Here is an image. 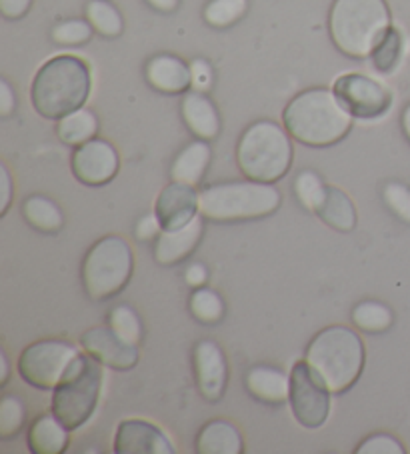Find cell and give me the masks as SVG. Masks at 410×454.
<instances>
[{
	"label": "cell",
	"instance_id": "obj_19",
	"mask_svg": "<svg viewBox=\"0 0 410 454\" xmlns=\"http://www.w3.org/2000/svg\"><path fill=\"white\" fill-rule=\"evenodd\" d=\"M204 232V223L201 216H196L191 224L177 231H162L159 239L154 240L153 256L161 266H177L185 262L188 256H193L196 247L201 245Z\"/></svg>",
	"mask_w": 410,
	"mask_h": 454
},
{
	"label": "cell",
	"instance_id": "obj_34",
	"mask_svg": "<svg viewBox=\"0 0 410 454\" xmlns=\"http://www.w3.org/2000/svg\"><path fill=\"white\" fill-rule=\"evenodd\" d=\"M327 184L314 170H303L301 175L295 178V194L303 208L309 213H317L322 199H325Z\"/></svg>",
	"mask_w": 410,
	"mask_h": 454
},
{
	"label": "cell",
	"instance_id": "obj_39",
	"mask_svg": "<svg viewBox=\"0 0 410 454\" xmlns=\"http://www.w3.org/2000/svg\"><path fill=\"white\" fill-rule=\"evenodd\" d=\"M162 232V226L159 223V218H156V215H145L140 221L137 223V229H134V237H137V240L140 242H154L156 239H159V234Z\"/></svg>",
	"mask_w": 410,
	"mask_h": 454
},
{
	"label": "cell",
	"instance_id": "obj_15",
	"mask_svg": "<svg viewBox=\"0 0 410 454\" xmlns=\"http://www.w3.org/2000/svg\"><path fill=\"white\" fill-rule=\"evenodd\" d=\"M201 213V192L196 186L185 183H172L162 189L154 202V215L159 218L162 231H177L191 224Z\"/></svg>",
	"mask_w": 410,
	"mask_h": 454
},
{
	"label": "cell",
	"instance_id": "obj_32",
	"mask_svg": "<svg viewBox=\"0 0 410 454\" xmlns=\"http://www.w3.org/2000/svg\"><path fill=\"white\" fill-rule=\"evenodd\" d=\"M27 422L25 403L17 395H4L0 401V438L12 441L20 434Z\"/></svg>",
	"mask_w": 410,
	"mask_h": 454
},
{
	"label": "cell",
	"instance_id": "obj_33",
	"mask_svg": "<svg viewBox=\"0 0 410 454\" xmlns=\"http://www.w3.org/2000/svg\"><path fill=\"white\" fill-rule=\"evenodd\" d=\"M94 35L92 25L86 19H67L60 20L51 30V41L57 46H83L91 43Z\"/></svg>",
	"mask_w": 410,
	"mask_h": 454
},
{
	"label": "cell",
	"instance_id": "obj_7",
	"mask_svg": "<svg viewBox=\"0 0 410 454\" xmlns=\"http://www.w3.org/2000/svg\"><path fill=\"white\" fill-rule=\"evenodd\" d=\"M134 270V254L129 242L108 234L94 242L84 254L81 277L91 301L105 302L121 294L130 283Z\"/></svg>",
	"mask_w": 410,
	"mask_h": 454
},
{
	"label": "cell",
	"instance_id": "obj_11",
	"mask_svg": "<svg viewBox=\"0 0 410 454\" xmlns=\"http://www.w3.org/2000/svg\"><path fill=\"white\" fill-rule=\"evenodd\" d=\"M330 390L325 387L306 360H298L290 371V411L303 428L317 430L330 414Z\"/></svg>",
	"mask_w": 410,
	"mask_h": 454
},
{
	"label": "cell",
	"instance_id": "obj_30",
	"mask_svg": "<svg viewBox=\"0 0 410 454\" xmlns=\"http://www.w3.org/2000/svg\"><path fill=\"white\" fill-rule=\"evenodd\" d=\"M250 9L248 0H209L202 9V20L210 28L225 30L240 22Z\"/></svg>",
	"mask_w": 410,
	"mask_h": 454
},
{
	"label": "cell",
	"instance_id": "obj_8",
	"mask_svg": "<svg viewBox=\"0 0 410 454\" xmlns=\"http://www.w3.org/2000/svg\"><path fill=\"white\" fill-rule=\"evenodd\" d=\"M97 358L83 352L70 366L67 377L52 390L51 412L68 430L83 428L97 412L100 390H102V369Z\"/></svg>",
	"mask_w": 410,
	"mask_h": 454
},
{
	"label": "cell",
	"instance_id": "obj_5",
	"mask_svg": "<svg viewBox=\"0 0 410 454\" xmlns=\"http://www.w3.org/2000/svg\"><path fill=\"white\" fill-rule=\"evenodd\" d=\"M293 140L285 124L274 121L252 122L236 145V164L250 180L266 184L279 183L293 167Z\"/></svg>",
	"mask_w": 410,
	"mask_h": 454
},
{
	"label": "cell",
	"instance_id": "obj_44",
	"mask_svg": "<svg viewBox=\"0 0 410 454\" xmlns=\"http://www.w3.org/2000/svg\"><path fill=\"white\" fill-rule=\"evenodd\" d=\"M145 3L151 6L153 11L162 12V14L175 12L180 6V0H145Z\"/></svg>",
	"mask_w": 410,
	"mask_h": 454
},
{
	"label": "cell",
	"instance_id": "obj_25",
	"mask_svg": "<svg viewBox=\"0 0 410 454\" xmlns=\"http://www.w3.org/2000/svg\"><path fill=\"white\" fill-rule=\"evenodd\" d=\"M22 216L33 226L35 231L44 234H57L65 229V215H62L57 202L43 197V194H33L22 202Z\"/></svg>",
	"mask_w": 410,
	"mask_h": 454
},
{
	"label": "cell",
	"instance_id": "obj_16",
	"mask_svg": "<svg viewBox=\"0 0 410 454\" xmlns=\"http://www.w3.org/2000/svg\"><path fill=\"white\" fill-rule=\"evenodd\" d=\"M116 454H175L177 449L161 427L148 420H122L114 434Z\"/></svg>",
	"mask_w": 410,
	"mask_h": 454
},
{
	"label": "cell",
	"instance_id": "obj_36",
	"mask_svg": "<svg viewBox=\"0 0 410 454\" xmlns=\"http://www.w3.org/2000/svg\"><path fill=\"white\" fill-rule=\"evenodd\" d=\"M384 205L398 216L402 223L410 224V189L402 183H386L382 189Z\"/></svg>",
	"mask_w": 410,
	"mask_h": 454
},
{
	"label": "cell",
	"instance_id": "obj_22",
	"mask_svg": "<svg viewBox=\"0 0 410 454\" xmlns=\"http://www.w3.org/2000/svg\"><path fill=\"white\" fill-rule=\"evenodd\" d=\"M210 143L196 138L177 154V159L170 167V178L177 180V183L199 186L210 167Z\"/></svg>",
	"mask_w": 410,
	"mask_h": 454
},
{
	"label": "cell",
	"instance_id": "obj_43",
	"mask_svg": "<svg viewBox=\"0 0 410 454\" xmlns=\"http://www.w3.org/2000/svg\"><path fill=\"white\" fill-rule=\"evenodd\" d=\"M185 280L191 288L204 286V285H207V280H209L207 266H204L202 262H193L185 272Z\"/></svg>",
	"mask_w": 410,
	"mask_h": 454
},
{
	"label": "cell",
	"instance_id": "obj_31",
	"mask_svg": "<svg viewBox=\"0 0 410 454\" xmlns=\"http://www.w3.org/2000/svg\"><path fill=\"white\" fill-rule=\"evenodd\" d=\"M188 310L202 325H217L225 318V301L217 291L207 286L194 288L191 299H188Z\"/></svg>",
	"mask_w": 410,
	"mask_h": 454
},
{
	"label": "cell",
	"instance_id": "obj_2",
	"mask_svg": "<svg viewBox=\"0 0 410 454\" xmlns=\"http://www.w3.org/2000/svg\"><path fill=\"white\" fill-rule=\"evenodd\" d=\"M92 90L89 62L75 54H59L36 70L30 84V103L38 116L60 121L86 105Z\"/></svg>",
	"mask_w": 410,
	"mask_h": 454
},
{
	"label": "cell",
	"instance_id": "obj_17",
	"mask_svg": "<svg viewBox=\"0 0 410 454\" xmlns=\"http://www.w3.org/2000/svg\"><path fill=\"white\" fill-rule=\"evenodd\" d=\"M145 81L161 95L183 97L193 90L191 65L177 54H154L145 65Z\"/></svg>",
	"mask_w": 410,
	"mask_h": 454
},
{
	"label": "cell",
	"instance_id": "obj_46",
	"mask_svg": "<svg viewBox=\"0 0 410 454\" xmlns=\"http://www.w3.org/2000/svg\"><path fill=\"white\" fill-rule=\"evenodd\" d=\"M400 127H402V132H405L406 140L410 143V103L402 108V114H400Z\"/></svg>",
	"mask_w": 410,
	"mask_h": 454
},
{
	"label": "cell",
	"instance_id": "obj_37",
	"mask_svg": "<svg viewBox=\"0 0 410 454\" xmlns=\"http://www.w3.org/2000/svg\"><path fill=\"white\" fill-rule=\"evenodd\" d=\"M359 454H405V446L390 434H373L357 449Z\"/></svg>",
	"mask_w": 410,
	"mask_h": 454
},
{
	"label": "cell",
	"instance_id": "obj_35",
	"mask_svg": "<svg viewBox=\"0 0 410 454\" xmlns=\"http://www.w3.org/2000/svg\"><path fill=\"white\" fill-rule=\"evenodd\" d=\"M108 326L121 334L124 340L137 344V347L143 342V323H140L137 312L126 307V304H118V307L108 312Z\"/></svg>",
	"mask_w": 410,
	"mask_h": 454
},
{
	"label": "cell",
	"instance_id": "obj_13",
	"mask_svg": "<svg viewBox=\"0 0 410 454\" xmlns=\"http://www.w3.org/2000/svg\"><path fill=\"white\" fill-rule=\"evenodd\" d=\"M81 347L97 358L102 366H108L113 371H132L138 364V347L129 340H124L121 334L110 326H94L83 333Z\"/></svg>",
	"mask_w": 410,
	"mask_h": 454
},
{
	"label": "cell",
	"instance_id": "obj_47",
	"mask_svg": "<svg viewBox=\"0 0 410 454\" xmlns=\"http://www.w3.org/2000/svg\"><path fill=\"white\" fill-rule=\"evenodd\" d=\"M406 54H410V35L406 36Z\"/></svg>",
	"mask_w": 410,
	"mask_h": 454
},
{
	"label": "cell",
	"instance_id": "obj_14",
	"mask_svg": "<svg viewBox=\"0 0 410 454\" xmlns=\"http://www.w3.org/2000/svg\"><path fill=\"white\" fill-rule=\"evenodd\" d=\"M194 379L204 401L218 403L226 393L228 364L223 348L212 340H201L193 350Z\"/></svg>",
	"mask_w": 410,
	"mask_h": 454
},
{
	"label": "cell",
	"instance_id": "obj_45",
	"mask_svg": "<svg viewBox=\"0 0 410 454\" xmlns=\"http://www.w3.org/2000/svg\"><path fill=\"white\" fill-rule=\"evenodd\" d=\"M0 369H3V377H0V387H6V385H9V379H11V363H9V356H6L4 350H0Z\"/></svg>",
	"mask_w": 410,
	"mask_h": 454
},
{
	"label": "cell",
	"instance_id": "obj_10",
	"mask_svg": "<svg viewBox=\"0 0 410 454\" xmlns=\"http://www.w3.org/2000/svg\"><path fill=\"white\" fill-rule=\"evenodd\" d=\"M333 92L354 121H378L390 113L392 90L365 73H346L333 82Z\"/></svg>",
	"mask_w": 410,
	"mask_h": 454
},
{
	"label": "cell",
	"instance_id": "obj_41",
	"mask_svg": "<svg viewBox=\"0 0 410 454\" xmlns=\"http://www.w3.org/2000/svg\"><path fill=\"white\" fill-rule=\"evenodd\" d=\"M17 111V95H14L11 82L6 78H0V116L9 119Z\"/></svg>",
	"mask_w": 410,
	"mask_h": 454
},
{
	"label": "cell",
	"instance_id": "obj_21",
	"mask_svg": "<svg viewBox=\"0 0 410 454\" xmlns=\"http://www.w3.org/2000/svg\"><path fill=\"white\" fill-rule=\"evenodd\" d=\"M70 430L54 417V414H41L33 420L27 433L28 450L35 454H62L70 444Z\"/></svg>",
	"mask_w": 410,
	"mask_h": 454
},
{
	"label": "cell",
	"instance_id": "obj_4",
	"mask_svg": "<svg viewBox=\"0 0 410 454\" xmlns=\"http://www.w3.org/2000/svg\"><path fill=\"white\" fill-rule=\"evenodd\" d=\"M392 27L386 0H335L328 12V35L338 52L365 60Z\"/></svg>",
	"mask_w": 410,
	"mask_h": 454
},
{
	"label": "cell",
	"instance_id": "obj_29",
	"mask_svg": "<svg viewBox=\"0 0 410 454\" xmlns=\"http://www.w3.org/2000/svg\"><path fill=\"white\" fill-rule=\"evenodd\" d=\"M352 325L367 334L386 333L394 323L392 310L384 302L362 301L352 309Z\"/></svg>",
	"mask_w": 410,
	"mask_h": 454
},
{
	"label": "cell",
	"instance_id": "obj_38",
	"mask_svg": "<svg viewBox=\"0 0 410 454\" xmlns=\"http://www.w3.org/2000/svg\"><path fill=\"white\" fill-rule=\"evenodd\" d=\"M191 73H193V89L194 90L209 92L212 89V82H215V73H212V67L209 60L194 59L191 62Z\"/></svg>",
	"mask_w": 410,
	"mask_h": 454
},
{
	"label": "cell",
	"instance_id": "obj_3",
	"mask_svg": "<svg viewBox=\"0 0 410 454\" xmlns=\"http://www.w3.org/2000/svg\"><path fill=\"white\" fill-rule=\"evenodd\" d=\"M306 363L330 393L341 396L362 377L367 363L365 342L349 326H327L309 342Z\"/></svg>",
	"mask_w": 410,
	"mask_h": 454
},
{
	"label": "cell",
	"instance_id": "obj_24",
	"mask_svg": "<svg viewBox=\"0 0 410 454\" xmlns=\"http://www.w3.org/2000/svg\"><path fill=\"white\" fill-rule=\"evenodd\" d=\"M317 215L322 223L338 232H352L357 226V208L352 199L338 186H328Z\"/></svg>",
	"mask_w": 410,
	"mask_h": 454
},
{
	"label": "cell",
	"instance_id": "obj_23",
	"mask_svg": "<svg viewBox=\"0 0 410 454\" xmlns=\"http://www.w3.org/2000/svg\"><path fill=\"white\" fill-rule=\"evenodd\" d=\"M194 449L199 454H240L244 441L233 422L210 420L196 434Z\"/></svg>",
	"mask_w": 410,
	"mask_h": 454
},
{
	"label": "cell",
	"instance_id": "obj_1",
	"mask_svg": "<svg viewBox=\"0 0 410 454\" xmlns=\"http://www.w3.org/2000/svg\"><path fill=\"white\" fill-rule=\"evenodd\" d=\"M282 124L296 143L312 148L335 146L351 135L352 114L346 111L333 89H306L288 100Z\"/></svg>",
	"mask_w": 410,
	"mask_h": 454
},
{
	"label": "cell",
	"instance_id": "obj_40",
	"mask_svg": "<svg viewBox=\"0 0 410 454\" xmlns=\"http://www.w3.org/2000/svg\"><path fill=\"white\" fill-rule=\"evenodd\" d=\"M35 0H0V14L6 20H20L33 9Z\"/></svg>",
	"mask_w": 410,
	"mask_h": 454
},
{
	"label": "cell",
	"instance_id": "obj_9",
	"mask_svg": "<svg viewBox=\"0 0 410 454\" xmlns=\"http://www.w3.org/2000/svg\"><path fill=\"white\" fill-rule=\"evenodd\" d=\"M81 355L83 352L68 340H36L22 350L19 358V374L28 387L54 390Z\"/></svg>",
	"mask_w": 410,
	"mask_h": 454
},
{
	"label": "cell",
	"instance_id": "obj_18",
	"mask_svg": "<svg viewBox=\"0 0 410 454\" xmlns=\"http://www.w3.org/2000/svg\"><path fill=\"white\" fill-rule=\"evenodd\" d=\"M180 116H183L185 127L194 138L201 140H217L220 130H223V121H220V113L217 105L207 92L201 90H188L180 100Z\"/></svg>",
	"mask_w": 410,
	"mask_h": 454
},
{
	"label": "cell",
	"instance_id": "obj_20",
	"mask_svg": "<svg viewBox=\"0 0 410 454\" xmlns=\"http://www.w3.org/2000/svg\"><path fill=\"white\" fill-rule=\"evenodd\" d=\"M244 385L252 398L268 406H280L290 396V377L274 366H252L244 379Z\"/></svg>",
	"mask_w": 410,
	"mask_h": 454
},
{
	"label": "cell",
	"instance_id": "obj_6",
	"mask_svg": "<svg viewBox=\"0 0 410 454\" xmlns=\"http://www.w3.org/2000/svg\"><path fill=\"white\" fill-rule=\"evenodd\" d=\"M282 205L280 192L258 180H231L209 184L201 192V215L210 223L260 221L277 213Z\"/></svg>",
	"mask_w": 410,
	"mask_h": 454
},
{
	"label": "cell",
	"instance_id": "obj_26",
	"mask_svg": "<svg viewBox=\"0 0 410 454\" xmlns=\"http://www.w3.org/2000/svg\"><path fill=\"white\" fill-rule=\"evenodd\" d=\"M99 116L84 106L57 121V137L67 146H81L89 143V140L99 137Z\"/></svg>",
	"mask_w": 410,
	"mask_h": 454
},
{
	"label": "cell",
	"instance_id": "obj_27",
	"mask_svg": "<svg viewBox=\"0 0 410 454\" xmlns=\"http://www.w3.org/2000/svg\"><path fill=\"white\" fill-rule=\"evenodd\" d=\"M406 54V38L397 27H390L370 52V65L378 74H392Z\"/></svg>",
	"mask_w": 410,
	"mask_h": 454
},
{
	"label": "cell",
	"instance_id": "obj_28",
	"mask_svg": "<svg viewBox=\"0 0 410 454\" xmlns=\"http://www.w3.org/2000/svg\"><path fill=\"white\" fill-rule=\"evenodd\" d=\"M84 19L94 33L105 38H118L124 33V19L110 0H89L84 4Z\"/></svg>",
	"mask_w": 410,
	"mask_h": 454
},
{
	"label": "cell",
	"instance_id": "obj_12",
	"mask_svg": "<svg viewBox=\"0 0 410 454\" xmlns=\"http://www.w3.org/2000/svg\"><path fill=\"white\" fill-rule=\"evenodd\" d=\"M70 170L81 184L100 189L116 178L121 170V154L108 140L97 137L81 146H75L70 156Z\"/></svg>",
	"mask_w": 410,
	"mask_h": 454
},
{
	"label": "cell",
	"instance_id": "obj_42",
	"mask_svg": "<svg viewBox=\"0 0 410 454\" xmlns=\"http://www.w3.org/2000/svg\"><path fill=\"white\" fill-rule=\"evenodd\" d=\"M0 191H3V200H0V215L6 216L12 202V176L6 164H0Z\"/></svg>",
	"mask_w": 410,
	"mask_h": 454
}]
</instances>
